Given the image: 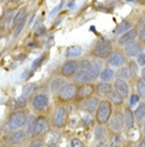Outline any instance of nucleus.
I'll return each mask as SVG.
<instances>
[{
	"label": "nucleus",
	"instance_id": "obj_1",
	"mask_svg": "<svg viewBox=\"0 0 145 147\" xmlns=\"http://www.w3.org/2000/svg\"><path fill=\"white\" fill-rule=\"evenodd\" d=\"M112 103L109 100L100 101L98 108L95 110V119L98 121V124H101V125L108 124L109 119L112 115Z\"/></svg>",
	"mask_w": 145,
	"mask_h": 147
},
{
	"label": "nucleus",
	"instance_id": "obj_2",
	"mask_svg": "<svg viewBox=\"0 0 145 147\" xmlns=\"http://www.w3.org/2000/svg\"><path fill=\"white\" fill-rule=\"evenodd\" d=\"M48 128H49V124H48L46 117L38 116L30 123L29 127L27 128V136L30 138H36V136H40L41 133L46 132Z\"/></svg>",
	"mask_w": 145,
	"mask_h": 147
},
{
	"label": "nucleus",
	"instance_id": "obj_3",
	"mask_svg": "<svg viewBox=\"0 0 145 147\" xmlns=\"http://www.w3.org/2000/svg\"><path fill=\"white\" fill-rule=\"evenodd\" d=\"M28 121V115L23 110L14 111L13 113L9 116L7 121V128L9 130H16L20 129L21 127L27 124Z\"/></svg>",
	"mask_w": 145,
	"mask_h": 147
},
{
	"label": "nucleus",
	"instance_id": "obj_4",
	"mask_svg": "<svg viewBox=\"0 0 145 147\" xmlns=\"http://www.w3.org/2000/svg\"><path fill=\"white\" fill-rule=\"evenodd\" d=\"M111 52H112L111 42L108 40H102L95 44L91 51V55L98 59H107Z\"/></svg>",
	"mask_w": 145,
	"mask_h": 147
},
{
	"label": "nucleus",
	"instance_id": "obj_5",
	"mask_svg": "<svg viewBox=\"0 0 145 147\" xmlns=\"http://www.w3.org/2000/svg\"><path fill=\"white\" fill-rule=\"evenodd\" d=\"M76 91H77V86L74 83H66L63 88L58 93V99L63 101V102H67L75 98Z\"/></svg>",
	"mask_w": 145,
	"mask_h": 147
},
{
	"label": "nucleus",
	"instance_id": "obj_6",
	"mask_svg": "<svg viewBox=\"0 0 145 147\" xmlns=\"http://www.w3.org/2000/svg\"><path fill=\"white\" fill-rule=\"evenodd\" d=\"M109 130L113 133L121 132L124 128V115L121 112L116 111L111 115L108 121Z\"/></svg>",
	"mask_w": 145,
	"mask_h": 147
},
{
	"label": "nucleus",
	"instance_id": "obj_7",
	"mask_svg": "<svg viewBox=\"0 0 145 147\" xmlns=\"http://www.w3.org/2000/svg\"><path fill=\"white\" fill-rule=\"evenodd\" d=\"M67 118H68V112L66 107H58L53 116V126L58 129L63 128L67 123Z\"/></svg>",
	"mask_w": 145,
	"mask_h": 147
},
{
	"label": "nucleus",
	"instance_id": "obj_8",
	"mask_svg": "<svg viewBox=\"0 0 145 147\" xmlns=\"http://www.w3.org/2000/svg\"><path fill=\"white\" fill-rule=\"evenodd\" d=\"M142 51H143V46L141 42H137L134 40L124 45V52L129 58H134Z\"/></svg>",
	"mask_w": 145,
	"mask_h": 147
},
{
	"label": "nucleus",
	"instance_id": "obj_9",
	"mask_svg": "<svg viewBox=\"0 0 145 147\" xmlns=\"http://www.w3.org/2000/svg\"><path fill=\"white\" fill-rule=\"evenodd\" d=\"M95 88L93 84H90V82H86V83H82L80 86L77 88L76 91V99L82 100L85 99L87 97H90L94 94Z\"/></svg>",
	"mask_w": 145,
	"mask_h": 147
},
{
	"label": "nucleus",
	"instance_id": "obj_10",
	"mask_svg": "<svg viewBox=\"0 0 145 147\" xmlns=\"http://www.w3.org/2000/svg\"><path fill=\"white\" fill-rule=\"evenodd\" d=\"M126 63V58L123 52H111L107 58V64L112 67H121Z\"/></svg>",
	"mask_w": 145,
	"mask_h": 147
},
{
	"label": "nucleus",
	"instance_id": "obj_11",
	"mask_svg": "<svg viewBox=\"0 0 145 147\" xmlns=\"http://www.w3.org/2000/svg\"><path fill=\"white\" fill-rule=\"evenodd\" d=\"M77 70H78V62L75 60H68L63 64L61 74L64 77H72Z\"/></svg>",
	"mask_w": 145,
	"mask_h": 147
},
{
	"label": "nucleus",
	"instance_id": "obj_12",
	"mask_svg": "<svg viewBox=\"0 0 145 147\" xmlns=\"http://www.w3.org/2000/svg\"><path fill=\"white\" fill-rule=\"evenodd\" d=\"M27 138V132L23 131V130H19V129H16L14 130L11 134L5 138V142L7 144H10V145H13V144H18L21 143L25 140Z\"/></svg>",
	"mask_w": 145,
	"mask_h": 147
},
{
	"label": "nucleus",
	"instance_id": "obj_13",
	"mask_svg": "<svg viewBox=\"0 0 145 147\" xmlns=\"http://www.w3.org/2000/svg\"><path fill=\"white\" fill-rule=\"evenodd\" d=\"M49 105V98L46 94H38L32 100V106L37 111H44Z\"/></svg>",
	"mask_w": 145,
	"mask_h": 147
},
{
	"label": "nucleus",
	"instance_id": "obj_14",
	"mask_svg": "<svg viewBox=\"0 0 145 147\" xmlns=\"http://www.w3.org/2000/svg\"><path fill=\"white\" fill-rule=\"evenodd\" d=\"M98 103H100V100H98V97H94V96H90V97H87L84 99L83 102V110L85 112H88L89 114H92L93 112H95L96 108H98Z\"/></svg>",
	"mask_w": 145,
	"mask_h": 147
},
{
	"label": "nucleus",
	"instance_id": "obj_15",
	"mask_svg": "<svg viewBox=\"0 0 145 147\" xmlns=\"http://www.w3.org/2000/svg\"><path fill=\"white\" fill-rule=\"evenodd\" d=\"M137 37H138V30L130 28L129 30H127L126 32H124V33L121 34V36L119 37L118 43H119V45L124 46V45L127 44V43H129L131 40H136Z\"/></svg>",
	"mask_w": 145,
	"mask_h": 147
},
{
	"label": "nucleus",
	"instance_id": "obj_16",
	"mask_svg": "<svg viewBox=\"0 0 145 147\" xmlns=\"http://www.w3.org/2000/svg\"><path fill=\"white\" fill-rule=\"evenodd\" d=\"M113 85H114V90L116 92L120 93L124 98L129 95V85H128L126 80H124L122 78H118V79H116Z\"/></svg>",
	"mask_w": 145,
	"mask_h": 147
},
{
	"label": "nucleus",
	"instance_id": "obj_17",
	"mask_svg": "<svg viewBox=\"0 0 145 147\" xmlns=\"http://www.w3.org/2000/svg\"><path fill=\"white\" fill-rule=\"evenodd\" d=\"M124 127L127 130H131L134 126V115L130 108H125L124 110Z\"/></svg>",
	"mask_w": 145,
	"mask_h": 147
},
{
	"label": "nucleus",
	"instance_id": "obj_18",
	"mask_svg": "<svg viewBox=\"0 0 145 147\" xmlns=\"http://www.w3.org/2000/svg\"><path fill=\"white\" fill-rule=\"evenodd\" d=\"M67 83V80H66L64 77H56L55 79L52 80L50 84V88H51V92L53 93V94H58L59 91L63 88V86Z\"/></svg>",
	"mask_w": 145,
	"mask_h": 147
},
{
	"label": "nucleus",
	"instance_id": "obj_19",
	"mask_svg": "<svg viewBox=\"0 0 145 147\" xmlns=\"http://www.w3.org/2000/svg\"><path fill=\"white\" fill-rule=\"evenodd\" d=\"M101 70H102V63L98 62V61H93V62H92V65H91V68L88 70V73H89V80H90V82L94 81L95 79L100 76Z\"/></svg>",
	"mask_w": 145,
	"mask_h": 147
},
{
	"label": "nucleus",
	"instance_id": "obj_20",
	"mask_svg": "<svg viewBox=\"0 0 145 147\" xmlns=\"http://www.w3.org/2000/svg\"><path fill=\"white\" fill-rule=\"evenodd\" d=\"M95 91H96L98 95H109L112 91V85L110 84L109 82L102 81L95 86Z\"/></svg>",
	"mask_w": 145,
	"mask_h": 147
},
{
	"label": "nucleus",
	"instance_id": "obj_21",
	"mask_svg": "<svg viewBox=\"0 0 145 147\" xmlns=\"http://www.w3.org/2000/svg\"><path fill=\"white\" fill-rule=\"evenodd\" d=\"M83 52V48L78 46V45H74V46H70L67 48L66 50V57L68 59H73V58H77L80 57Z\"/></svg>",
	"mask_w": 145,
	"mask_h": 147
},
{
	"label": "nucleus",
	"instance_id": "obj_22",
	"mask_svg": "<svg viewBox=\"0 0 145 147\" xmlns=\"http://www.w3.org/2000/svg\"><path fill=\"white\" fill-rule=\"evenodd\" d=\"M25 16H27V7H21V9H19L17 13H15L14 17H13V20H12V28L14 29L15 27L18 25L19 22H21L22 19L25 18Z\"/></svg>",
	"mask_w": 145,
	"mask_h": 147
},
{
	"label": "nucleus",
	"instance_id": "obj_23",
	"mask_svg": "<svg viewBox=\"0 0 145 147\" xmlns=\"http://www.w3.org/2000/svg\"><path fill=\"white\" fill-rule=\"evenodd\" d=\"M132 27V24H131L129 20H124V22H120L118 26L116 27V29L113 30V34L116 35H121L122 33L126 32L127 30H129Z\"/></svg>",
	"mask_w": 145,
	"mask_h": 147
},
{
	"label": "nucleus",
	"instance_id": "obj_24",
	"mask_svg": "<svg viewBox=\"0 0 145 147\" xmlns=\"http://www.w3.org/2000/svg\"><path fill=\"white\" fill-rule=\"evenodd\" d=\"M114 70L112 68H108V67H106V68H103L101 70V73H100V76L98 77L101 78L102 81H106V82H110V81L112 80L113 78H114Z\"/></svg>",
	"mask_w": 145,
	"mask_h": 147
},
{
	"label": "nucleus",
	"instance_id": "obj_25",
	"mask_svg": "<svg viewBox=\"0 0 145 147\" xmlns=\"http://www.w3.org/2000/svg\"><path fill=\"white\" fill-rule=\"evenodd\" d=\"M15 15V12L13 9H10V10H7V12L4 13L3 18H2V22H1V28L2 29H5L9 27V25L12 24V20H13V17Z\"/></svg>",
	"mask_w": 145,
	"mask_h": 147
},
{
	"label": "nucleus",
	"instance_id": "obj_26",
	"mask_svg": "<svg viewBox=\"0 0 145 147\" xmlns=\"http://www.w3.org/2000/svg\"><path fill=\"white\" fill-rule=\"evenodd\" d=\"M110 95V102L112 103V106H122L124 103V97L121 95L119 92H116V90L114 91H111V93L109 94Z\"/></svg>",
	"mask_w": 145,
	"mask_h": 147
},
{
	"label": "nucleus",
	"instance_id": "obj_27",
	"mask_svg": "<svg viewBox=\"0 0 145 147\" xmlns=\"http://www.w3.org/2000/svg\"><path fill=\"white\" fill-rule=\"evenodd\" d=\"M134 119L138 121H141L145 117V102H140L137 106L136 110L134 111Z\"/></svg>",
	"mask_w": 145,
	"mask_h": 147
},
{
	"label": "nucleus",
	"instance_id": "obj_28",
	"mask_svg": "<svg viewBox=\"0 0 145 147\" xmlns=\"http://www.w3.org/2000/svg\"><path fill=\"white\" fill-rule=\"evenodd\" d=\"M107 136V129L104 127V125L98 124V126L94 130V138L96 141H102L104 140Z\"/></svg>",
	"mask_w": 145,
	"mask_h": 147
},
{
	"label": "nucleus",
	"instance_id": "obj_29",
	"mask_svg": "<svg viewBox=\"0 0 145 147\" xmlns=\"http://www.w3.org/2000/svg\"><path fill=\"white\" fill-rule=\"evenodd\" d=\"M36 88H37L36 83H29V84L25 85V88H23V90H22L21 96H23V97H25V98L28 99L30 96L35 93Z\"/></svg>",
	"mask_w": 145,
	"mask_h": 147
},
{
	"label": "nucleus",
	"instance_id": "obj_30",
	"mask_svg": "<svg viewBox=\"0 0 145 147\" xmlns=\"http://www.w3.org/2000/svg\"><path fill=\"white\" fill-rule=\"evenodd\" d=\"M137 92L141 98L145 99V80L142 78L137 80Z\"/></svg>",
	"mask_w": 145,
	"mask_h": 147
},
{
	"label": "nucleus",
	"instance_id": "obj_31",
	"mask_svg": "<svg viewBox=\"0 0 145 147\" xmlns=\"http://www.w3.org/2000/svg\"><path fill=\"white\" fill-rule=\"evenodd\" d=\"M128 69H129V73H130L131 77H136L137 74H138V63H136V61L131 60L128 62Z\"/></svg>",
	"mask_w": 145,
	"mask_h": 147
},
{
	"label": "nucleus",
	"instance_id": "obj_32",
	"mask_svg": "<svg viewBox=\"0 0 145 147\" xmlns=\"http://www.w3.org/2000/svg\"><path fill=\"white\" fill-rule=\"evenodd\" d=\"M131 76H130V73H129V69H128V67H120V69L118 71V78H122L124 80H126V79H129Z\"/></svg>",
	"mask_w": 145,
	"mask_h": 147
},
{
	"label": "nucleus",
	"instance_id": "obj_33",
	"mask_svg": "<svg viewBox=\"0 0 145 147\" xmlns=\"http://www.w3.org/2000/svg\"><path fill=\"white\" fill-rule=\"evenodd\" d=\"M92 62L89 60H82L80 62H78V69L80 70H89L91 68Z\"/></svg>",
	"mask_w": 145,
	"mask_h": 147
},
{
	"label": "nucleus",
	"instance_id": "obj_34",
	"mask_svg": "<svg viewBox=\"0 0 145 147\" xmlns=\"http://www.w3.org/2000/svg\"><path fill=\"white\" fill-rule=\"evenodd\" d=\"M25 17L23 19H22L21 22H19L17 26L14 28V33H13V36L14 37H17L20 34V32L22 31V29H23V27H25Z\"/></svg>",
	"mask_w": 145,
	"mask_h": 147
},
{
	"label": "nucleus",
	"instance_id": "obj_35",
	"mask_svg": "<svg viewBox=\"0 0 145 147\" xmlns=\"http://www.w3.org/2000/svg\"><path fill=\"white\" fill-rule=\"evenodd\" d=\"M45 58H46V55H40V57H38L37 59L34 60V62L32 63V69H36V68H38V67L43 64V62L45 61Z\"/></svg>",
	"mask_w": 145,
	"mask_h": 147
},
{
	"label": "nucleus",
	"instance_id": "obj_36",
	"mask_svg": "<svg viewBox=\"0 0 145 147\" xmlns=\"http://www.w3.org/2000/svg\"><path fill=\"white\" fill-rule=\"evenodd\" d=\"M27 106V98L23 96H20L16 100V108L17 109H23Z\"/></svg>",
	"mask_w": 145,
	"mask_h": 147
},
{
	"label": "nucleus",
	"instance_id": "obj_37",
	"mask_svg": "<svg viewBox=\"0 0 145 147\" xmlns=\"http://www.w3.org/2000/svg\"><path fill=\"white\" fill-rule=\"evenodd\" d=\"M64 4H65V0H61V2H59V3H58L57 5L54 7V9H52V11L50 12V17H53L54 15L57 14L58 12H59L63 9Z\"/></svg>",
	"mask_w": 145,
	"mask_h": 147
},
{
	"label": "nucleus",
	"instance_id": "obj_38",
	"mask_svg": "<svg viewBox=\"0 0 145 147\" xmlns=\"http://www.w3.org/2000/svg\"><path fill=\"white\" fill-rule=\"evenodd\" d=\"M137 63H138V65L140 66H145V52H140L138 55H137V59H136Z\"/></svg>",
	"mask_w": 145,
	"mask_h": 147
},
{
	"label": "nucleus",
	"instance_id": "obj_39",
	"mask_svg": "<svg viewBox=\"0 0 145 147\" xmlns=\"http://www.w3.org/2000/svg\"><path fill=\"white\" fill-rule=\"evenodd\" d=\"M139 101H140V96L138 94H132L130 96V102H129V105H130V107H134Z\"/></svg>",
	"mask_w": 145,
	"mask_h": 147
},
{
	"label": "nucleus",
	"instance_id": "obj_40",
	"mask_svg": "<svg viewBox=\"0 0 145 147\" xmlns=\"http://www.w3.org/2000/svg\"><path fill=\"white\" fill-rule=\"evenodd\" d=\"M138 37L141 43L145 44V26L141 27V29L138 31Z\"/></svg>",
	"mask_w": 145,
	"mask_h": 147
},
{
	"label": "nucleus",
	"instance_id": "obj_41",
	"mask_svg": "<svg viewBox=\"0 0 145 147\" xmlns=\"http://www.w3.org/2000/svg\"><path fill=\"white\" fill-rule=\"evenodd\" d=\"M70 145L72 147H83L84 146V144L83 142L80 140V139H72L71 140V142H70Z\"/></svg>",
	"mask_w": 145,
	"mask_h": 147
},
{
	"label": "nucleus",
	"instance_id": "obj_42",
	"mask_svg": "<svg viewBox=\"0 0 145 147\" xmlns=\"http://www.w3.org/2000/svg\"><path fill=\"white\" fill-rule=\"evenodd\" d=\"M30 146H34V147H41L44 146V141L41 140H34L30 143Z\"/></svg>",
	"mask_w": 145,
	"mask_h": 147
},
{
	"label": "nucleus",
	"instance_id": "obj_43",
	"mask_svg": "<svg viewBox=\"0 0 145 147\" xmlns=\"http://www.w3.org/2000/svg\"><path fill=\"white\" fill-rule=\"evenodd\" d=\"M47 33V29L45 28V27H39V29L36 30V32H35V34H36V36H41V35H45V34Z\"/></svg>",
	"mask_w": 145,
	"mask_h": 147
},
{
	"label": "nucleus",
	"instance_id": "obj_44",
	"mask_svg": "<svg viewBox=\"0 0 145 147\" xmlns=\"http://www.w3.org/2000/svg\"><path fill=\"white\" fill-rule=\"evenodd\" d=\"M33 73H34V69H32V70H27L25 73H23L22 74V77H21V79L22 80H27L28 78H30V77H32V75H33Z\"/></svg>",
	"mask_w": 145,
	"mask_h": 147
},
{
	"label": "nucleus",
	"instance_id": "obj_45",
	"mask_svg": "<svg viewBox=\"0 0 145 147\" xmlns=\"http://www.w3.org/2000/svg\"><path fill=\"white\" fill-rule=\"evenodd\" d=\"M138 146L139 147H145V136H144V138L141 140V142L138 144Z\"/></svg>",
	"mask_w": 145,
	"mask_h": 147
},
{
	"label": "nucleus",
	"instance_id": "obj_46",
	"mask_svg": "<svg viewBox=\"0 0 145 147\" xmlns=\"http://www.w3.org/2000/svg\"><path fill=\"white\" fill-rule=\"evenodd\" d=\"M10 1V3L11 4H18L20 1H22V0H9Z\"/></svg>",
	"mask_w": 145,
	"mask_h": 147
},
{
	"label": "nucleus",
	"instance_id": "obj_47",
	"mask_svg": "<svg viewBox=\"0 0 145 147\" xmlns=\"http://www.w3.org/2000/svg\"><path fill=\"white\" fill-rule=\"evenodd\" d=\"M141 78L145 80V66H143V68L141 70Z\"/></svg>",
	"mask_w": 145,
	"mask_h": 147
},
{
	"label": "nucleus",
	"instance_id": "obj_48",
	"mask_svg": "<svg viewBox=\"0 0 145 147\" xmlns=\"http://www.w3.org/2000/svg\"><path fill=\"white\" fill-rule=\"evenodd\" d=\"M143 121V123H142V130H143V132L145 133V117L142 119Z\"/></svg>",
	"mask_w": 145,
	"mask_h": 147
},
{
	"label": "nucleus",
	"instance_id": "obj_49",
	"mask_svg": "<svg viewBox=\"0 0 145 147\" xmlns=\"http://www.w3.org/2000/svg\"><path fill=\"white\" fill-rule=\"evenodd\" d=\"M143 0H132V2H136V3H139V2H142Z\"/></svg>",
	"mask_w": 145,
	"mask_h": 147
},
{
	"label": "nucleus",
	"instance_id": "obj_50",
	"mask_svg": "<svg viewBox=\"0 0 145 147\" xmlns=\"http://www.w3.org/2000/svg\"><path fill=\"white\" fill-rule=\"evenodd\" d=\"M1 134H2V129H1V127H0V136H1Z\"/></svg>",
	"mask_w": 145,
	"mask_h": 147
},
{
	"label": "nucleus",
	"instance_id": "obj_51",
	"mask_svg": "<svg viewBox=\"0 0 145 147\" xmlns=\"http://www.w3.org/2000/svg\"><path fill=\"white\" fill-rule=\"evenodd\" d=\"M125 1H127V2H132V0H125Z\"/></svg>",
	"mask_w": 145,
	"mask_h": 147
}]
</instances>
